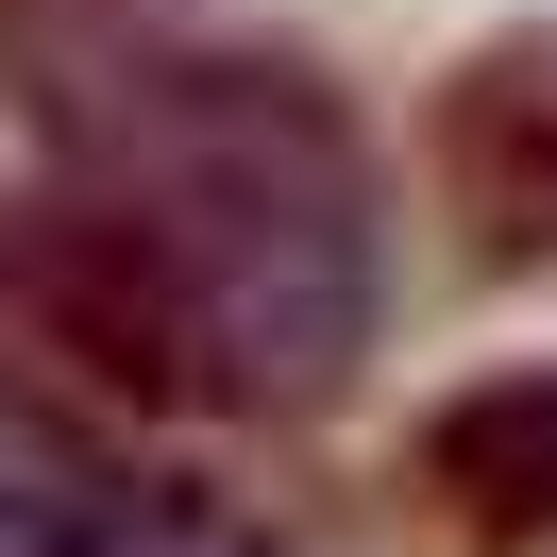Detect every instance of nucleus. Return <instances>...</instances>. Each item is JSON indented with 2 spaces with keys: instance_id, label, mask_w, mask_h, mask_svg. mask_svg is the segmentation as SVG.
<instances>
[{
  "instance_id": "1",
  "label": "nucleus",
  "mask_w": 557,
  "mask_h": 557,
  "mask_svg": "<svg viewBox=\"0 0 557 557\" xmlns=\"http://www.w3.org/2000/svg\"><path fill=\"white\" fill-rule=\"evenodd\" d=\"M51 305L170 406H321L372 355V152L305 69H136L85 119Z\"/></svg>"
},
{
  "instance_id": "2",
  "label": "nucleus",
  "mask_w": 557,
  "mask_h": 557,
  "mask_svg": "<svg viewBox=\"0 0 557 557\" xmlns=\"http://www.w3.org/2000/svg\"><path fill=\"white\" fill-rule=\"evenodd\" d=\"M440 170H456V203H473L490 253H557V51H541V35L490 51V69H456Z\"/></svg>"
},
{
  "instance_id": "3",
  "label": "nucleus",
  "mask_w": 557,
  "mask_h": 557,
  "mask_svg": "<svg viewBox=\"0 0 557 557\" xmlns=\"http://www.w3.org/2000/svg\"><path fill=\"white\" fill-rule=\"evenodd\" d=\"M422 473L456 490L473 541H557V372H490L422 422Z\"/></svg>"
},
{
  "instance_id": "4",
  "label": "nucleus",
  "mask_w": 557,
  "mask_h": 557,
  "mask_svg": "<svg viewBox=\"0 0 557 557\" xmlns=\"http://www.w3.org/2000/svg\"><path fill=\"white\" fill-rule=\"evenodd\" d=\"M85 541H102V473H85V440L0 388V557H85Z\"/></svg>"
},
{
  "instance_id": "5",
  "label": "nucleus",
  "mask_w": 557,
  "mask_h": 557,
  "mask_svg": "<svg viewBox=\"0 0 557 557\" xmlns=\"http://www.w3.org/2000/svg\"><path fill=\"white\" fill-rule=\"evenodd\" d=\"M85 557H287V541H253V523H220V507H102Z\"/></svg>"
}]
</instances>
